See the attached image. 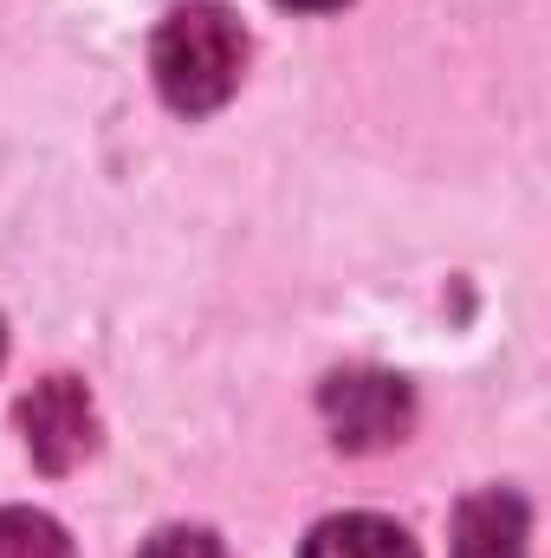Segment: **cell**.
<instances>
[{
	"mask_svg": "<svg viewBox=\"0 0 551 558\" xmlns=\"http://www.w3.org/2000/svg\"><path fill=\"white\" fill-rule=\"evenodd\" d=\"M137 558H228V546H221L215 533H201V526H169V533H156Z\"/></svg>",
	"mask_w": 551,
	"mask_h": 558,
	"instance_id": "cell-7",
	"label": "cell"
},
{
	"mask_svg": "<svg viewBox=\"0 0 551 558\" xmlns=\"http://www.w3.org/2000/svg\"><path fill=\"white\" fill-rule=\"evenodd\" d=\"M526 533H532L526 500L506 487H487V494L461 500L448 558H526Z\"/></svg>",
	"mask_w": 551,
	"mask_h": 558,
	"instance_id": "cell-4",
	"label": "cell"
},
{
	"mask_svg": "<svg viewBox=\"0 0 551 558\" xmlns=\"http://www.w3.org/2000/svg\"><path fill=\"white\" fill-rule=\"evenodd\" d=\"M0 357H7V331H0Z\"/></svg>",
	"mask_w": 551,
	"mask_h": 558,
	"instance_id": "cell-9",
	"label": "cell"
},
{
	"mask_svg": "<svg viewBox=\"0 0 551 558\" xmlns=\"http://www.w3.org/2000/svg\"><path fill=\"white\" fill-rule=\"evenodd\" d=\"M149 72H156V92H162L169 111L208 118V111H221V105L241 92L247 33H241V20H234L221 0H188V7H175V13L156 26Z\"/></svg>",
	"mask_w": 551,
	"mask_h": 558,
	"instance_id": "cell-1",
	"label": "cell"
},
{
	"mask_svg": "<svg viewBox=\"0 0 551 558\" xmlns=\"http://www.w3.org/2000/svg\"><path fill=\"white\" fill-rule=\"evenodd\" d=\"M279 7H298V13H325V7H344V0H279Z\"/></svg>",
	"mask_w": 551,
	"mask_h": 558,
	"instance_id": "cell-8",
	"label": "cell"
},
{
	"mask_svg": "<svg viewBox=\"0 0 551 558\" xmlns=\"http://www.w3.org/2000/svg\"><path fill=\"white\" fill-rule=\"evenodd\" d=\"M0 558H72V539L33 507H0Z\"/></svg>",
	"mask_w": 551,
	"mask_h": 558,
	"instance_id": "cell-6",
	"label": "cell"
},
{
	"mask_svg": "<svg viewBox=\"0 0 551 558\" xmlns=\"http://www.w3.org/2000/svg\"><path fill=\"white\" fill-rule=\"evenodd\" d=\"M298 558H415V539L396 520H377V513H338L325 526H311L305 553Z\"/></svg>",
	"mask_w": 551,
	"mask_h": 558,
	"instance_id": "cell-5",
	"label": "cell"
},
{
	"mask_svg": "<svg viewBox=\"0 0 551 558\" xmlns=\"http://www.w3.org/2000/svg\"><path fill=\"white\" fill-rule=\"evenodd\" d=\"M318 410L331 422V441L344 454H377L390 441H403L415 422L409 384L403 377H383V371H338L318 397Z\"/></svg>",
	"mask_w": 551,
	"mask_h": 558,
	"instance_id": "cell-2",
	"label": "cell"
},
{
	"mask_svg": "<svg viewBox=\"0 0 551 558\" xmlns=\"http://www.w3.org/2000/svg\"><path fill=\"white\" fill-rule=\"evenodd\" d=\"M20 428H26V454L46 474H72L98 448V410H91V397H85L78 377H46L20 403Z\"/></svg>",
	"mask_w": 551,
	"mask_h": 558,
	"instance_id": "cell-3",
	"label": "cell"
}]
</instances>
